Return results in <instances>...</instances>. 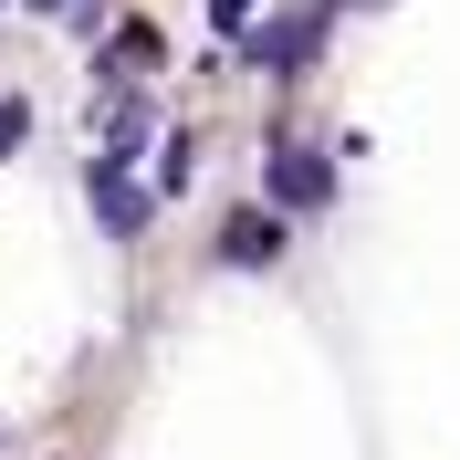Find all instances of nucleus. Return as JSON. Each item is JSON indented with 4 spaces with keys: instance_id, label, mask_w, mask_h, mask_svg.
I'll list each match as a JSON object with an SVG mask.
<instances>
[{
    "instance_id": "f257e3e1",
    "label": "nucleus",
    "mask_w": 460,
    "mask_h": 460,
    "mask_svg": "<svg viewBox=\"0 0 460 460\" xmlns=\"http://www.w3.org/2000/svg\"><path fill=\"white\" fill-rule=\"evenodd\" d=\"M324 22H335V0H304V11H283V22H261L252 31V63L272 74V84H293V74L324 53Z\"/></svg>"
},
{
    "instance_id": "f03ea898",
    "label": "nucleus",
    "mask_w": 460,
    "mask_h": 460,
    "mask_svg": "<svg viewBox=\"0 0 460 460\" xmlns=\"http://www.w3.org/2000/svg\"><path fill=\"white\" fill-rule=\"evenodd\" d=\"M261 189H272V209H324V199H335V157L272 146V157H261Z\"/></svg>"
},
{
    "instance_id": "7ed1b4c3",
    "label": "nucleus",
    "mask_w": 460,
    "mask_h": 460,
    "mask_svg": "<svg viewBox=\"0 0 460 460\" xmlns=\"http://www.w3.org/2000/svg\"><path fill=\"white\" fill-rule=\"evenodd\" d=\"M220 261H230V272L283 261V209H230V220H220Z\"/></svg>"
},
{
    "instance_id": "20e7f679",
    "label": "nucleus",
    "mask_w": 460,
    "mask_h": 460,
    "mask_svg": "<svg viewBox=\"0 0 460 460\" xmlns=\"http://www.w3.org/2000/svg\"><path fill=\"white\" fill-rule=\"evenodd\" d=\"M94 209H105L115 241H137V230H146V189L126 178V146H105V157H94Z\"/></svg>"
},
{
    "instance_id": "39448f33",
    "label": "nucleus",
    "mask_w": 460,
    "mask_h": 460,
    "mask_svg": "<svg viewBox=\"0 0 460 460\" xmlns=\"http://www.w3.org/2000/svg\"><path fill=\"white\" fill-rule=\"evenodd\" d=\"M189 178H199V146H189V137H168V168H157V189H189Z\"/></svg>"
},
{
    "instance_id": "423d86ee",
    "label": "nucleus",
    "mask_w": 460,
    "mask_h": 460,
    "mask_svg": "<svg viewBox=\"0 0 460 460\" xmlns=\"http://www.w3.org/2000/svg\"><path fill=\"white\" fill-rule=\"evenodd\" d=\"M22 137H31V105H22V94H0V157H11Z\"/></svg>"
},
{
    "instance_id": "0eeeda50",
    "label": "nucleus",
    "mask_w": 460,
    "mask_h": 460,
    "mask_svg": "<svg viewBox=\"0 0 460 460\" xmlns=\"http://www.w3.org/2000/svg\"><path fill=\"white\" fill-rule=\"evenodd\" d=\"M209 22H220V31H252V0H209Z\"/></svg>"
}]
</instances>
